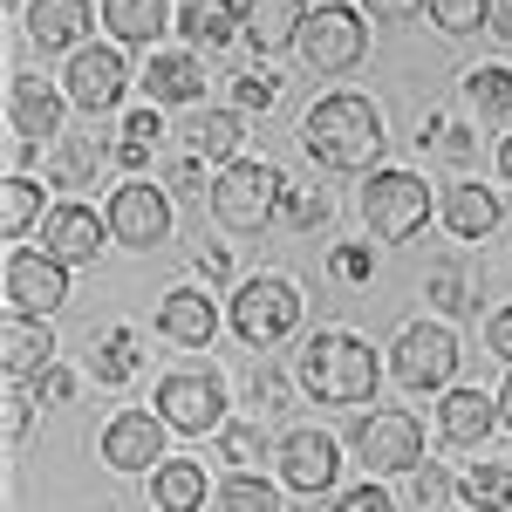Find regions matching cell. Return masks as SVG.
<instances>
[{"instance_id":"1","label":"cell","mask_w":512,"mask_h":512,"mask_svg":"<svg viewBox=\"0 0 512 512\" xmlns=\"http://www.w3.org/2000/svg\"><path fill=\"white\" fill-rule=\"evenodd\" d=\"M301 151L328 171H369L383 158V110L355 89H335L301 117Z\"/></svg>"},{"instance_id":"2","label":"cell","mask_w":512,"mask_h":512,"mask_svg":"<svg viewBox=\"0 0 512 512\" xmlns=\"http://www.w3.org/2000/svg\"><path fill=\"white\" fill-rule=\"evenodd\" d=\"M294 376H301V390L328 403V410H355V403H376V376H383V362L376 349L349 335V328H315L308 335V349L294 355Z\"/></svg>"},{"instance_id":"3","label":"cell","mask_w":512,"mask_h":512,"mask_svg":"<svg viewBox=\"0 0 512 512\" xmlns=\"http://www.w3.org/2000/svg\"><path fill=\"white\" fill-rule=\"evenodd\" d=\"M280 198H287V178H280L274 164L239 158L212 178V219H219L226 233H260V226H274Z\"/></svg>"},{"instance_id":"4","label":"cell","mask_w":512,"mask_h":512,"mask_svg":"<svg viewBox=\"0 0 512 512\" xmlns=\"http://www.w3.org/2000/svg\"><path fill=\"white\" fill-rule=\"evenodd\" d=\"M362 219H369V233L383 239V246H403V239L424 233V219H431V185L417 171H369Z\"/></svg>"},{"instance_id":"5","label":"cell","mask_w":512,"mask_h":512,"mask_svg":"<svg viewBox=\"0 0 512 512\" xmlns=\"http://www.w3.org/2000/svg\"><path fill=\"white\" fill-rule=\"evenodd\" d=\"M301 328V287L287 274H260L233 294V335L246 349H274Z\"/></svg>"},{"instance_id":"6","label":"cell","mask_w":512,"mask_h":512,"mask_svg":"<svg viewBox=\"0 0 512 512\" xmlns=\"http://www.w3.org/2000/svg\"><path fill=\"white\" fill-rule=\"evenodd\" d=\"M362 48H369V21L355 7H335V0L315 7L308 28H301V62L315 76H349L355 62H362Z\"/></svg>"},{"instance_id":"7","label":"cell","mask_w":512,"mask_h":512,"mask_svg":"<svg viewBox=\"0 0 512 512\" xmlns=\"http://www.w3.org/2000/svg\"><path fill=\"white\" fill-rule=\"evenodd\" d=\"M158 417L185 437H205V431L219 437L226 431V383L205 376V369H178V376L158 383Z\"/></svg>"},{"instance_id":"8","label":"cell","mask_w":512,"mask_h":512,"mask_svg":"<svg viewBox=\"0 0 512 512\" xmlns=\"http://www.w3.org/2000/svg\"><path fill=\"white\" fill-rule=\"evenodd\" d=\"M349 451L369 472H417L424 465V431H417L410 410H369L349 431Z\"/></svg>"},{"instance_id":"9","label":"cell","mask_w":512,"mask_h":512,"mask_svg":"<svg viewBox=\"0 0 512 512\" xmlns=\"http://www.w3.org/2000/svg\"><path fill=\"white\" fill-rule=\"evenodd\" d=\"M458 376V335L437 321H410L396 335V383L403 390H451Z\"/></svg>"},{"instance_id":"10","label":"cell","mask_w":512,"mask_h":512,"mask_svg":"<svg viewBox=\"0 0 512 512\" xmlns=\"http://www.w3.org/2000/svg\"><path fill=\"white\" fill-rule=\"evenodd\" d=\"M0 287H7V315H62L69 308V267L62 260H48V253H7V274H0Z\"/></svg>"},{"instance_id":"11","label":"cell","mask_w":512,"mask_h":512,"mask_svg":"<svg viewBox=\"0 0 512 512\" xmlns=\"http://www.w3.org/2000/svg\"><path fill=\"white\" fill-rule=\"evenodd\" d=\"M103 219H110V239H117V246L151 253V246L171 239V198H164L158 185H117Z\"/></svg>"},{"instance_id":"12","label":"cell","mask_w":512,"mask_h":512,"mask_svg":"<svg viewBox=\"0 0 512 512\" xmlns=\"http://www.w3.org/2000/svg\"><path fill=\"white\" fill-rule=\"evenodd\" d=\"M164 431H171V424H164L158 410H117V417L103 424V444H96V451H103L110 472H158L164 465Z\"/></svg>"},{"instance_id":"13","label":"cell","mask_w":512,"mask_h":512,"mask_svg":"<svg viewBox=\"0 0 512 512\" xmlns=\"http://www.w3.org/2000/svg\"><path fill=\"white\" fill-rule=\"evenodd\" d=\"M280 478H287V492H301V499H315V492H335V472H342V444L328 431H287L280 437Z\"/></svg>"},{"instance_id":"14","label":"cell","mask_w":512,"mask_h":512,"mask_svg":"<svg viewBox=\"0 0 512 512\" xmlns=\"http://www.w3.org/2000/svg\"><path fill=\"white\" fill-rule=\"evenodd\" d=\"M123 82H130V69H123L117 48H76L69 76H62V96H69L76 110H89V117H103V110L123 103Z\"/></svg>"},{"instance_id":"15","label":"cell","mask_w":512,"mask_h":512,"mask_svg":"<svg viewBox=\"0 0 512 512\" xmlns=\"http://www.w3.org/2000/svg\"><path fill=\"white\" fill-rule=\"evenodd\" d=\"M103 246H110V219H96L89 205H48V219H41V253L48 260L89 267Z\"/></svg>"},{"instance_id":"16","label":"cell","mask_w":512,"mask_h":512,"mask_svg":"<svg viewBox=\"0 0 512 512\" xmlns=\"http://www.w3.org/2000/svg\"><path fill=\"white\" fill-rule=\"evenodd\" d=\"M62 89H48L41 76H14L7 82V123H14V137H28V144H55L62 137Z\"/></svg>"},{"instance_id":"17","label":"cell","mask_w":512,"mask_h":512,"mask_svg":"<svg viewBox=\"0 0 512 512\" xmlns=\"http://www.w3.org/2000/svg\"><path fill=\"white\" fill-rule=\"evenodd\" d=\"M158 335H164V342H178V349H212V335H219V308H212V294H205V287H164Z\"/></svg>"},{"instance_id":"18","label":"cell","mask_w":512,"mask_h":512,"mask_svg":"<svg viewBox=\"0 0 512 512\" xmlns=\"http://www.w3.org/2000/svg\"><path fill=\"white\" fill-rule=\"evenodd\" d=\"M0 369H7V383H28L41 369H55V328L35 315H7L0 321Z\"/></svg>"},{"instance_id":"19","label":"cell","mask_w":512,"mask_h":512,"mask_svg":"<svg viewBox=\"0 0 512 512\" xmlns=\"http://www.w3.org/2000/svg\"><path fill=\"white\" fill-rule=\"evenodd\" d=\"M89 28H96L89 0H28V41H35L41 55L48 48H76Z\"/></svg>"},{"instance_id":"20","label":"cell","mask_w":512,"mask_h":512,"mask_svg":"<svg viewBox=\"0 0 512 512\" xmlns=\"http://www.w3.org/2000/svg\"><path fill=\"white\" fill-rule=\"evenodd\" d=\"M492 424H499V396H485V390H444V403H437L444 444H485Z\"/></svg>"},{"instance_id":"21","label":"cell","mask_w":512,"mask_h":512,"mask_svg":"<svg viewBox=\"0 0 512 512\" xmlns=\"http://www.w3.org/2000/svg\"><path fill=\"white\" fill-rule=\"evenodd\" d=\"M301 28H308V7L301 0H246V41L260 55L301 48Z\"/></svg>"},{"instance_id":"22","label":"cell","mask_w":512,"mask_h":512,"mask_svg":"<svg viewBox=\"0 0 512 512\" xmlns=\"http://www.w3.org/2000/svg\"><path fill=\"white\" fill-rule=\"evenodd\" d=\"M178 28H185V41H192L198 55H212V48H226L233 35H246V7H233V0H185L178 7Z\"/></svg>"},{"instance_id":"23","label":"cell","mask_w":512,"mask_h":512,"mask_svg":"<svg viewBox=\"0 0 512 512\" xmlns=\"http://www.w3.org/2000/svg\"><path fill=\"white\" fill-rule=\"evenodd\" d=\"M103 28L123 48H151L171 28V0H103Z\"/></svg>"},{"instance_id":"24","label":"cell","mask_w":512,"mask_h":512,"mask_svg":"<svg viewBox=\"0 0 512 512\" xmlns=\"http://www.w3.org/2000/svg\"><path fill=\"white\" fill-rule=\"evenodd\" d=\"M144 96H151V103H198V96H205V62H198V55H151Z\"/></svg>"},{"instance_id":"25","label":"cell","mask_w":512,"mask_h":512,"mask_svg":"<svg viewBox=\"0 0 512 512\" xmlns=\"http://www.w3.org/2000/svg\"><path fill=\"white\" fill-rule=\"evenodd\" d=\"M151 506L158 512H205V465L164 458L158 472H151Z\"/></svg>"},{"instance_id":"26","label":"cell","mask_w":512,"mask_h":512,"mask_svg":"<svg viewBox=\"0 0 512 512\" xmlns=\"http://www.w3.org/2000/svg\"><path fill=\"white\" fill-rule=\"evenodd\" d=\"M89 369H96V383H130V376L144 369L137 328H130V321H110V328L96 335V349H89Z\"/></svg>"},{"instance_id":"27","label":"cell","mask_w":512,"mask_h":512,"mask_svg":"<svg viewBox=\"0 0 512 512\" xmlns=\"http://www.w3.org/2000/svg\"><path fill=\"white\" fill-rule=\"evenodd\" d=\"M239 144H246V117H239V110H205V117L192 123V151L212 158L219 171L239 164Z\"/></svg>"},{"instance_id":"28","label":"cell","mask_w":512,"mask_h":512,"mask_svg":"<svg viewBox=\"0 0 512 512\" xmlns=\"http://www.w3.org/2000/svg\"><path fill=\"white\" fill-rule=\"evenodd\" d=\"M444 226L458 239H485L499 233V198L485 192V185H458V192L444 198Z\"/></svg>"},{"instance_id":"29","label":"cell","mask_w":512,"mask_h":512,"mask_svg":"<svg viewBox=\"0 0 512 512\" xmlns=\"http://www.w3.org/2000/svg\"><path fill=\"white\" fill-rule=\"evenodd\" d=\"M48 212H41V178H28V171H7V185H0V233L21 239L28 226H41Z\"/></svg>"},{"instance_id":"30","label":"cell","mask_w":512,"mask_h":512,"mask_svg":"<svg viewBox=\"0 0 512 512\" xmlns=\"http://www.w3.org/2000/svg\"><path fill=\"white\" fill-rule=\"evenodd\" d=\"M465 103H472L478 117H512V69L506 62L465 69Z\"/></svg>"},{"instance_id":"31","label":"cell","mask_w":512,"mask_h":512,"mask_svg":"<svg viewBox=\"0 0 512 512\" xmlns=\"http://www.w3.org/2000/svg\"><path fill=\"white\" fill-rule=\"evenodd\" d=\"M158 137H164L158 103L130 110V117H123V137H117V164H123V171H144V164H151V151H158Z\"/></svg>"},{"instance_id":"32","label":"cell","mask_w":512,"mask_h":512,"mask_svg":"<svg viewBox=\"0 0 512 512\" xmlns=\"http://www.w3.org/2000/svg\"><path fill=\"white\" fill-rule=\"evenodd\" d=\"M458 499H465V512H512V472L506 465H472Z\"/></svg>"},{"instance_id":"33","label":"cell","mask_w":512,"mask_h":512,"mask_svg":"<svg viewBox=\"0 0 512 512\" xmlns=\"http://www.w3.org/2000/svg\"><path fill=\"white\" fill-rule=\"evenodd\" d=\"M417 144H431L437 158H451V164H472L478 158V137L451 117V110H431V117H424V130H417Z\"/></svg>"},{"instance_id":"34","label":"cell","mask_w":512,"mask_h":512,"mask_svg":"<svg viewBox=\"0 0 512 512\" xmlns=\"http://www.w3.org/2000/svg\"><path fill=\"white\" fill-rule=\"evenodd\" d=\"M212 499H219V512H280V492L267 485V478H253V472H233Z\"/></svg>"},{"instance_id":"35","label":"cell","mask_w":512,"mask_h":512,"mask_svg":"<svg viewBox=\"0 0 512 512\" xmlns=\"http://www.w3.org/2000/svg\"><path fill=\"white\" fill-rule=\"evenodd\" d=\"M96 144L89 137H55V185H89V171H96Z\"/></svg>"},{"instance_id":"36","label":"cell","mask_w":512,"mask_h":512,"mask_svg":"<svg viewBox=\"0 0 512 512\" xmlns=\"http://www.w3.org/2000/svg\"><path fill=\"white\" fill-rule=\"evenodd\" d=\"M431 21L444 35H472V28H492V0H431Z\"/></svg>"},{"instance_id":"37","label":"cell","mask_w":512,"mask_h":512,"mask_svg":"<svg viewBox=\"0 0 512 512\" xmlns=\"http://www.w3.org/2000/svg\"><path fill=\"white\" fill-rule=\"evenodd\" d=\"M280 96V76H267V69H246V76H233V110L239 117H267Z\"/></svg>"},{"instance_id":"38","label":"cell","mask_w":512,"mask_h":512,"mask_svg":"<svg viewBox=\"0 0 512 512\" xmlns=\"http://www.w3.org/2000/svg\"><path fill=\"white\" fill-rule=\"evenodd\" d=\"M219 458H226L233 472H253V465L267 458V437L253 431V424H226V431H219Z\"/></svg>"},{"instance_id":"39","label":"cell","mask_w":512,"mask_h":512,"mask_svg":"<svg viewBox=\"0 0 512 512\" xmlns=\"http://www.w3.org/2000/svg\"><path fill=\"white\" fill-rule=\"evenodd\" d=\"M280 219H287L294 233H315V226H328V198L308 192V185H287V198H280Z\"/></svg>"},{"instance_id":"40","label":"cell","mask_w":512,"mask_h":512,"mask_svg":"<svg viewBox=\"0 0 512 512\" xmlns=\"http://www.w3.org/2000/svg\"><path fill=\"white\" fill-rule=\"evenodd\" d=\"M35 403H41V396L28 390V383H7V396H0V424H7V444H21V437H28V424H35Z\"/></svg>"},{"instance_id":"41","label":"cell","mask_w":512,"mask_h":512,"mask_svg":"<svg viewBox=\"0 0 512 512\" xmlns=\"http://www.w3.org/2000/svg\"><path fill=\"white\" fill-rule=\"evenodd\" d=\"M431 301L444 308V315H472V287H465V274L458 267H431Z\"/></svg>"},{"instance_id":"42","label":"cell","mask_w":512,"mask_h":512,"mask_svg":"<svg viewBox=\"0 0 512 512\" xmlns=\"http://www.w3.org/2000/svg\"><path fill=\"white\" fill-rule=\"evenodd\" d=\"M410 499H417V512H444V499H451V478L437 472L431 458L410 472Z\"/></svg>"},{"instance_id":"43","label":"cell","mask_w":512,"mask_h":512,"mask_svg":"<svg viewBox=\"0 0 512 512\" xmlns=\"http://www.w3.org/2000/svg\"><path fill=\"white\" fill-rule=\"evenodd\" d=\"M164 185H171V192H185V198H212V178H205V158H198V151H185V158L171 164V171H164Z\"/></svg>"},{"instance_id":"44","label":"cell","mask_w":512,"mask_h":512,"mask_svg":"<svg viewBox=\"0 0 512 512\" xmlns=\"http://www.w3.org/2000/svg\"><path fill=\"white\" fill-rule=\"evenodd\" d=\"M328 274L335 280H369L376 274V253H369V246H335V253H328Z\"/></svg>"},{"instance_id":"45","label":"cell","mask_w":512,"mask_h":512,"mask_svg":"<svg viewBox=\"0 0 512 512\" xmlns=\"http://www.w3.org/2000/svg\"><path fill=\"white\" fill-rule=\"evenodd\" d=\"M35 396H41V403H69V396H76V369H62V362H55V369H41Z\"/></svg>"},{"instance_id":"46","label":"cell","mask_w":512,"mask_h":512,"mask_svg":"<svg viewBox=\"0 0 512 512\" xmlns=\"http://www.w3.org/2000/svg\"><path fill=\"white\" fill-rule=\"evenodd\" d=\"M335 512H390V492L383 485H355V492L335 499Z\"/></svg>"},{"instance_id":"47","label":"cell","mask_w":512,"mask_h":512,"mask_svg":"<svg viewBox=\"0 0 512 512\" xmlns=\"http://www.w3.org/2000/svg\"><path fill=\"white\" fill-rule=\"evenodd\" d=\"M369 7V21H417L431 0H362Z\"/></svg>"},{"instance_id":"48","label":"cell","mask_w":512,"mask_h":512,"mask_svg":"<svg viewBox=\"0 0 512 512\" xmlns=\"http://www.w3.org/2000/svg\"><path fill=\"white\" fill-rule=\"evenodd\" d=\"M485 349L499 355V362H512V308H499V315L485 321Z\"/></svg>"},{"instance_id":"49","label":"cell","mask_w":512,"mask_h":512,"mask_svg":"<svg viewBox=\"0 0 512 512\" xmlns=\"http://www.w3.org/2000/svg\"><path fill=\"white\" fill-rule=\"evenodd\" d=\"M192 267H198L205 280H212V287H219V280L233 274V260H226V246H198V253H192Z\"/></svg>"},{"instance_id":"50","label":"cell","mask_w":512,"mask_h":512,"mask_svg":"<svg viewBox=\"0 0 512 512\" xmlns=\"http://www.w3.org/2000/svg\"><path fill=\"white\" fill-rule=\"evenodd\" d=\"M280 396H287V383H280L274 369H267V362H260V369H253V403H260V410H274Z\"/></svg>"},{"instance_id":"51","label":"cell","mask_w":512,"mask_h":512,"mask_svg":"<svg viewBox=\"0 0 512 512\" xmlns=\"http://www.w3.org/2000/svg\"><path fill=\"white\" fill-rule=\"evenodd\" d=\"M499 424L512 431V376H506V390H499Z\"/></svg>"},{"instance_id":"52","label":"cell","mask_w":512,"mask_h":512,"mask_svg":"<svg viewBox=\"0 0 512 512\" xmlns=\"http://www.w3.org/2000/svg\"><path fill=\"white\" fill-rule=\"evenodd\" d=\"M499 171H506V185H512V137L499 144Z\"/></svg>"}]
</instances>
